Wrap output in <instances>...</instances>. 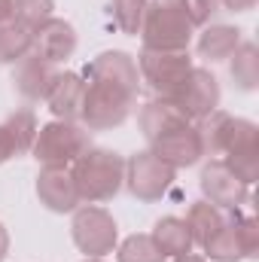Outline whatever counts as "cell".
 <instances>
[{
    "instance_id": "17",
    "label": "cell",
    "mask_w": 259,
    "mask_h": 262,
    "mask_svg": "<svg viewBox=\"0 0 259 262\" xmlns=\"http://www.w3.org/2000/svg\"><path fill=\"white\" fill-rule=\"evenodd\" d=\"M137 122H140V134L146 137V143H153V140L162 137L165 131L177 128V125H183V122H192V119H189L174 101H168V98H153L149 104L140 107Z\"/></svg>"
},
{
    "instance_id": "29",
    "label": "cell",
    "mask_w": 259,
    "mask_h": 262,
    "mask_svg": "<svg viewBox=\"0 0 259 262\" xmlns=\"http://www.w3.org/2000/svg\"><path fill=\"white\" fill-rule=\"evenodd\" d=\"M9 159H18L15 156V143H12L9 131L3 128V122H0V165H6Z\"/></svg>"
},
{
    "instance_id": "23",
    "label": "cell",
    "mask_w": 259,
    "mask_h": 262,
    "mask_svg": "<svg viewBox=\"0 0 259 262\" xmlns=\"http://www.w3.org/2000/svg\"><path fill=\"white\" fill-rule=\"evenodd\" d=\"M34 52V31L18 25L15 18L0 25V64H18Z\"/></svg>"
},
{
    "instance_id": "21",
    "label": "cell",
    "mask_w": 259,
    "mask_h": 262,
    "mask_svg": "<svg viewBox=\"0 0 259 262\" xmlns=\"http://www.w3.org/2000/svg\"><path fill=\"white\" fill-rule=\"evenodd\" d=\"M226 216H229V210H223V207H217V204H210V201H195L189 204V210H186V226H189V235H192V244H204V241H210L213 235H217V229L226 223Z\"/></svg>"
},
{
    "instance_id": "24",
    "label": "cell",
    "mask_w": 259,
    "mask_h": 262,
    "mask_svg": "<svg viewBox=\"0 0 259 262\" xmlns=\"http://www.w3.org/2000/svg\"><path fill=\"white\" fill-rule=\"evenodd\" d=\"M3 128L9 131L12 143H15V156H25L31 152L34 140H37V131H40V122L34 116V110L21 107V110H12L6 119H3Z\"/></svg>"
},
{
    "instance_id": "7",
    "label": "cell",
    "mask_w": 259,
    "mask_h": 262,
    "mask_svg": "<svg viewBox=\"0 0 259 262\" xmlns=\"http://www.w3.org/2000/svg\"><path fill=\"white\" fill-rule=\"evenodd\" d=\"M137 61V73H140V82H146V89L156 95V98H171L183 79L192 73V55L189 49L186 52H159V49H140V55L134 58Z\"/></svg>"
},
{
    "instance_id": "27",
    "label": "cell",
    "mask_w": 259,
    "mask_h": 262,
    "mask_svg": "<svg viewBox=\"0 0 259 262\" xmlns=\"http://www.w3.org/2000/svg\"><path fill=\"white\" fill-rule=\"evenodd\" d=\"M55 15V0H12V18L31 31Z\"/></svg>"
},
{
    "instance_id": "8",
    "label": "cell",
    "mask_w": 259,
    "mask_h": 262,
    "mask_svg": "<svg viewBox=\"0 0 259 262\" xmlns=\"http://www.w3.org/2000/svg\"><path fill=\"white\" fill-rule=\"evenodd\" d=\"M174 180H177V171L168 162H162L153 149H140L125 162V186L137 201H146V204L162 201L174 186Z\"/></svg>"
},
{
    "instance_id": "19",
    "label": "cell",
    "mask_w": 259,
    "mask_h": 262,
    "mask_svg": "<svg viewBox=\"0 0 259 262\" xmlns=\"http://www.w3.org/2000/svg\"><path fill=\"white\" fill-rule=\"evenodd\" d=\"M153 244L159 247V253L165 259H174V256H186L192 253V235H189V226L183 216H162L156 220L153 232H149Z\"/></svg>"
},
{
    "instance_id": "15",
    "label": "cell",
    "mask_w": 259,
    "mask_h": 262,
    "mask_svg": "<svg viewBox=\"0 0 259 262\" xmlns=\"http://www.w3.org/2000/svg\"><path fill=\"white\" fill-rule=\"evenodd\" d=\"M73 52H76V28L70 21L52 15L34 31V55H40L43 61L61 64Z\"/></svg>"
},
{
    "instance_id": "12",
    "label": "cell",
    "mask_w": 259,
    "mask_h": 262,
    "mask_svg": "<svg viewBox=\"0 0 259 262\" xmlns=\"http://www.w3.org/2000/svg\"><path fill=\"white\" fill-rule=\"evenodd\" d=\"M149 149H153L162 162H168L174 171L192 168V165H198V162L204 159V146H201V137H198L195 122H183V125H177V128L165 131L162 137H156V140L149 143Z\"/></svg>"
},
{
    "instance_id": "25",
    "label": "cell",
    "mask_w": 259,
    "mask_h": 262,
    "mask_svg": "<svg viewBox=\"0 0 259 262\" xmlns=\"http://www.w3.org/2000/svg\"><path fill=\"white\" fill-rule=\"evenodd\" d=\"M146 3L149 0H110V18L113 25L128 34V37H137L140 34V25H143V15H146Z\"/></svg>"
},
{
    "instance_id": "3",
    "label": "cell",
    "mask_w": 259,
    "mask_h": 262,
    "mask_svg": "<svg viewBox=\"0 0 259 262\" xmlns=\"http://www.w3.org/2000/svg\"><path fill=\"white\" fill-rule=\"evenodd\" d=\"M192 37L195 28L177 0H149L146 3V15H143V25H140L143 49L186 52Z\"/></svg>"
},
{
    "instance_id": "14",
    "label": "cell",
    "mask_w": 259,
    "mask_h": 262,
    "mask_svg": "<svg viewBox=\"0 0 259 262\" xmlns=\"http://www.w3.org/2000/svg\"><path fill=\"white\" fill-rule=\"evenodd\" d=\"M37 198L52 213H73L82 204L70 168H40V174H37Z\"/></svg>"
},
{
    "instance_id": "20",
    "label": "cell",
    "mask_w": 259,
    "mask_h": 262,
    "mask_svg": "<svg viewBox=\"0 0 259 262\" xmlns=\"http://www.w3.org/2000/svg\"><path fill=\"white\" fill-rule=\"evenodd\" d=\"M195 128H198V137H201L204 156L220 159V156L226 152L229 140H232V131H235V116L217 107L213 113H207L204 119H198V122H195Z\"/></svg>"
},
{
    "instance_id": "26",
    "label": "cell",
    "mask_w": 259,
    "mask_h": 262,
    "mask_svg": "<svg viewBox=\"0 0 259 262\" xmlns=\"http://www.w3.org/2000/svg\"><path fill=\"white\" fill-rule=\"evenodd\" d=\"M116 262H165V256L159 253L149 235L134 232L122 244H116Z\"/></svg>"
},
{
    "instance_id": "30",
    "label": "cell",
    "mask_w": 259,
    "mask_h": 262,
    "mask_svg": "<svg viewBox=\"0 0 259 262\" xmlns=\"http://www.w3.org/2000/svg\"><path fill=\"white\" fill-rule=\"evenodd\" d=\"M220 6H226L229 12H250L256 6V0H217Z\"/></svg>"
},
{
    "instance_id": "31",
    "label": "cell",
    "mask_w": 259,
    "mask_h": 262,
    "mask_svg": "<svg viewBox=\"0 0 259 262\" xmlns=\"http://www.w3.org/2000/svg\"><path fill=\"white\" fill-rule=\"evenodd\" d=\"M9 256V232H6V226L0 223V262Z\"/></svg>"
},
{
    "instance_id": "34",
    "label": "cell",
    "mask_w": 259,
    "mask_h": 262,
    "mask_svg": "<svg viewBox=\"0 0 259 262\" xmlns=\"http://www.w3.org/2000/svg\"><path fill=\"white\" fill-rule=\"evenodd\" d=\"M82 262H104V259H82Z\"/></svg>"
},
{
    "instance_id": "16",
    "label": "cell",
    "mask_w": 259,
    "mask_h": 262,
    "mask_svg": "<svg viewBox=\"0 0 259 262\" xmlns=\"http://www.w3.org/2000/svg\"><path fill=\"white\" fill-rule=\"evenodd\" d=\"M82 98H85V79H82V73L61 70L58 79L52 82L49 95H46V107H49V113L55 119L79 122V116H82Z\"/></svg>"
},
{
    "instance_id": "32",
    "label": "cell",
    "mask_w": 259,
    "mask_h": 262,
    "mask_svg": "<svg viewBox=\"0 0 259 262\" xmlns=\"http://www.w3.org/2000/svg\"><path fill=\"white\" fill-rule=\"evenodd\" d=\"M12 21V0H0V25Z\"/></svg>"
},
{
    "instance_id": "5",
    "label": "cell",
    "mask_w": 259,
    "mask_h": 262,
    "mask_svg": "<svg viewBox=\"0 0 259 262\" xmlns=\"http://www.w3.org/2000/svg\"><path fill=\"white\" fill-rule=\"evenodd\" d=\"M204 259L210 262H241L259 256V223L256 216H247L238 210H229L226 223L217 229L210 241L201 244Z\"/></svg>"
},
{
    "instance_id": "6",
    "label": "cell",
    "mask_w": 259,
    "mask_h": 262,
    "mask_svg": "<svg viewBox=\"0 0 259 262\" xmlns=\"http://www.w3.org/2000/svg\"><path fill=\"white\" fill-rule=\"evenodd\" d=\"M70 238L85 259H104L119 244V226L101 204H79L70 220Z\"/></svg>"
},
{
    "instance_id": "28",
    "label": "cell",
    "mask_w": 259,
    "mask_h": 262,
    "mask_svg": "<svg viewBox=\"0 0 259 262\" xmlns=\"http://www.w3.org/2000/svg\"><path fill=\"white\" fill-rule=\"evenodd\" d=\"M180 6H183V12L189 15V21H192V28H204V25H210V18H213V12H217V0H177Z\"/></svg>"
},
{
    "instance_id": "2",
    "label": "cell",
    "mask_w": 259,
    "mask_h": 262,
    "mask_svg": "<svg viewBox=\"0 0 259 262\" xmlns=\"http://www.w3.org/2000/svg\"><path fill=\"white\" fill-rule=\"evenodd\" d=\"M70 174L76 180L82 204H104V201H113L125 186V159L116 149L89 146L70 165Z\"/></svg>"
},
{
    "instance_id": "10",
    "label": "cell",
    "mask_w": 259,
    "mask_h": 262,
    "mask_svg": "<svg viewBox=\"0 0 259 262\" xmlns=\"http://www.w3.org/2000/svg\"><path fill=\"white\" fill-rule=\"evenodd\" d=\"M220 159L226 162V168L235 177H241L247 186H253L259 177V125L256 122L235 116L232 140H229V146H226V152Z\"/></svg>"
},
{
    "instance_id": "9",
    "label": "cell",
    "mask_w": 259,
    "mask_h": 262,
    "mask_svg": "<svg viewBox=\"0 0 259 262\" xmlns=\"http://www.w3.org/2000/svg\"><path fill=\"white\" fill-rule=\"evenodd\" d=\"M198 186H201V195L204 201L223 207V210H238L250 201V186L235 177L223 159H210L204 168H201V177H198Z\"/></svg>"
},
{
    "instance_id": "4",
    "label": "cell",
    "mask_w": 259,
    "mask_h": 262,
    "mask_svg": "<svg viewBox=\"0 0 259 262\" xmlns=\"http://www.w3.org/2000/svg\"><path fill=\"white\" fill-rule=\"evenodd\" d=\"M89 146H92V131L82 122L52 119V122L40 125L37 140L31 146V156L43 168H70Z\"/></svg>"
},
{
    "instance_id": "18",
    "label": "cell",
    "mask_w": 259,
    "mask_h": 262,
    "mask_svg": "<svg viewBox=\"0 0 259 262\" xmlns=\"http://www.w3.org/2000/svg\"><path fill=\"white\" fill-rule=\"evenodd\" d=\"M241 43H244V40H241V28L210 21V25H204L201 34H198V55H201L204 61H210V64L229 61L232 52H235Z\"/></svg>"
},
{
    "instance_id": "13",
    "label": "cell",
    "mask_w": 259,
    "mask_h": 262,
    "mask_svg": "<svg viewBox=\"0 0 259 262\" xmlns=\"http://www.w3.org/2000/svg\"><path fill=\"white\" fill-rule=\"evenodd\" d=\"M58 64H52V61H43L40 55H25L15 70H12V89H15V95L21 98V101H28V104H40V101H46V95H49V89H52V82L58 79Z\"/></svg>"
},
{
    "instance_id": "1",
    "label": "cell",
    "mask_w": 259,
    "mask_h": 262,
    "mask_svg": "<svg viewBox=\"0 0 259 262\" xmlns=\"http://www.w3.org/2000/svg\"><path fill=\"white\" fill-rule=\"evenodd\" d=\"M85 98L79 122L89 131H113L131 116L137 104L140 73L137 61L122 49H107L85 64Z\"/></svg>"
},
{
    "instance_id": "33",
    "label": "cell",
    "mask_w": 259,
    "mask_h": 262,
    "mask_svg": "<svg viewBox=\"0 0 259 262\" xmlns=\"http://www.w3.org/2000/svg\"><path fill=\"white\" fill-rule=\"evenodd\" d=\"M165 262H207L204 256H195V253H186V256H174V259H165Z\"/></svg>"
},
{
    "instance_id": "11",
    "label": "cell",
    "mask_w": 259,
    "mask_h": 262,
    "mask_svg": "<svg viewBox=\"0 0 259 262\" xmlns=\"http://www.w3.org/2000/svg\"><path fill=\"white\" fill-rule=\"evenodd\" d=\"M168 101H174L192 122H198L220 107V79L207 67H192V73Z\"/></svg>"
},
{
    "instance_id": "22",
    "label": "cell",
    "mask_w": 259,
    "mask_h": 262,
    "mask_svg": "<svg viewBox=\"0 0 259 262\" xmlns=\"http://www.w3.org/2000/svg\"><path fill=\"white\" fill-rule=\"evenodd\" d=\"M229 76H232V82H235L238 92H253L259 85V49H256V43L244 40L232 52V58H229Z\"/></svg>"
}]
</instances>
